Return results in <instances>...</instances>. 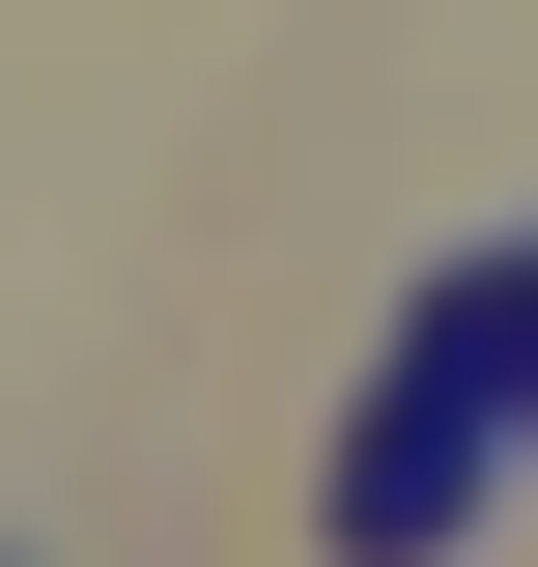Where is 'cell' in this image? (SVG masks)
I'll return each instance as SVG.
<instances>
[{
	"mask_svg": "<svg viewBox=\"0 0 538 567\" xmlns=\"http://www.w3.org/2000/svg\"><path fill=\"white\" fill-rule=\"evenodd\" d=\"M482 369H510V341H482V284H454V312L397 341V425L340 454V567H425V539L482 511V454H510V398H482Z\"/></svg>",
	"mask_w": 538,
	"mask_h": 567,
	"instance_id": "6da1fadb",
	"label": "cell"
},
{
	"mask_svg": "<svg viewBox=\"0 0 538 567\" xmlns=\"http://www.w3.org/2000/svg\"><path fill=\"white\" fill-rule=\"evenodd\" d=\"M482 341H510V398H538V256H510V284H482Z\"/></svg>",
	"mask_w": 538,
	"mask_h": 567,
	"instance_id": "7a4b0ae2",
	"label": "cell"
}]
</instances>
